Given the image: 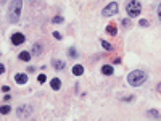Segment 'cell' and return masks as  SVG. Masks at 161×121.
Here are the masks:
<instances>
[{
    "label": "cell",
    "mask_w": 161,
    "mask_h": 121,
    "mask_svg": "<svg viewBox=\"0 0 161 121\" xmlns=\"http://www.w3.org/2000/svg\"><path fill=\"white\" fill-rule=\"evenodd\" d=\"M21 8H23V0H12L8 7V21L12 24H16L21 18Z\"/></svg>",
    "instance_id": "obj_1"
},
{
    "label": "cell",
    "mask_w": 161,
    "mask_h": 121,
    "mask_svg": "<svg viewBox=\"0 0 161 121\" xmlns=\"http://www.w3.org/2000/svg\"><path fill=\"white\" fill-rule=\"evenodd\" d=\"M147 79H148V74L145 71H142V70H134V71H130L127 74V82L132 87H139L142 84H145Z\"/></svg>",
    "instance_id": "obj_2"
},
{
    "label": "cell",
    "mask_w": 161,
    "mask_h": 121,
    "mask_svg": "<svg viewBox=\"0 0 161 121\" xmlns=\"http://www.w3.org/2000/svg\"><path fill=\"white\" fill-rule=\"evenodd\" d=\"M126 12L129 15V18H135L142 13V5L139 0H129L126 3Z\"/></svg>",
    "instance_id": "obj_3"
},
{
    "label": "cell",
    "mask_w": 161,
    "mask_h": 121,
    "mask_svg": "<svg viewBox=\"0 0 161 121\" xmlns=\"http://www.w3.org/2000/svg\"><path fill=\"white\" fill-rule=\"evenodd\" d=\"M16 113H18V118L26 119V118H29V116L32 115V107H31L29 104H24V105H21V107H18Z\"/></svg>",
    "instance_id": "obj_4"
},
{
    "label": "cell",
    "mask_w": 161,
    "mask_h": 121,
    "mask_svg": "<svg viewBox=\"0 0 161 121\" xmlns=\"http://www.w3.org/2000/svg\"><path fill=\"white\" fill-rule=\"evenodd\" d=\"M118 10H119V5H118L116 2H111V3H108L105 8H103L102 15L105 16V18H110V16H113V15H116Z\"/></svg>",
    "instance_id": "obj_5"
},
{
    "label": "cell",
    "mask_w": 161,
    "mask_h": 121,
    "mask_svg": "<svg viewBox=\"0 0 161 121\" xmlns=\"http://www.w3.org/2000/svg\"><path fill=\"white\" fill-rule=\"evenodd\" d=\"M27 79H29V78H27V74H26V73H16V74H15V82H16L18 86L26 84Z\"/></svg>",
    "instance_id": "obj_6"
},
{
    "label": "cell",
    "mask_w": 161,
    "mask_h": 121,
    "mask_svg": "<svg viewBox=\"0 0 161 121\" xmlns=\"http://www.w3.org/2000/svg\"><path fill=\"white\" fill-rule=\"evenodd\" d=\"M26 41V37H24V34H21V32H15L13 36H12V44L13 45H20V44H23Z\"/></svg>",
    "instance_id": "obj_7"
},
{
    "label": "cell",
    "mask_w": 161,
    "mask_h": 121,
    "mask_svg": "<svg viewBox=\"0 0 161 121\" xmlns=\"http://www.w3.org/2000/svg\"><path fill=\"white\" fill-rule=\"evenodd\" d=\"M31 53L34 55V57H39V55L42 53V44L36 42V44L32 45V50H31Z\"/></svg>",
    "instance_id": "obj_8"
},
{
    "label": "cell",
    "mask_w": 161,
    "mask_h": 121,
    "mask_svg": "<svg viewBox=\"0 0 161 121\" xmlns=\"http://www.w3.org/2000/svg\"><path fill=\"white\" fill-rule=\"evenodd\" d=\"M113 73H115V68H113L111 65H103V66H102V74H105V76H111Z\"/></svg>",
    "instance_id": "obj_9"
},
{
    "label": "cell",
    "mask_w": 161,
    "mask_h": 121,
    "mask_svg": "<svg viewBox=\"0 0 161 121\" xmlns=\"http://www.w3.org/2000/svg\"><path fill=\"white\" fill-rule=\"evenodd\" d=\"M52 65H53V68L56 70V71H61V70H64V61L63 60H53L52 61Z\"/></svg>",
    "instance_id": "obj_10"
},
{
    "label": "cell",
    "mask_w": 161,
    "mask_h": 121,
    "mask_svg": "<svg viewBox=\"0 0 161 121\" xmlns=\"http://www.w3.org/2000/svg\"><path fill=\"white\" fill-rule=\"evenodd\" d=\"M73 74L74 76H82L84 74V66L82 65H74L73 66Z\"/></svg>",
    "instance_id": "obj_11"
},
{
    "label": "cell",
    "mask_w": 161,
    "mask_h": 121,
    "mask_svg": "<svg viewBox=\"0 0 161 121\" xmlns=\"http://www.w3.org/2000/svg\"><path fill=\"white\" fill-rule=\"evenodd\" d=\"M50 87H52L53 90H60V87H61V81H60L58 78H53V79L50 81Z\"/></svg>",
    "instance_id": "obj_12"
},
{
    "label": "cell",
    "mask_w": 161,
    "mask_h": 121,
    "mask_svg": "<svg viewBox=\"0 0 161 121\" xmlns=\"http://www.w3.org/2000/svg\"><path fill=\"white\" fill-rule=\"evenodd\" d=\"M107 32H108L110 36H116V34H118V27H116V24L110 23V24L107 26Z\"/></svg>",
    "instance_id": "obj_13"
},
{
    "label": "cell",
    "mask_w": 161,
    "mask_h": 121,
    "mask_svg": "<svg viewBox=\"0 0 161 121\" xmlns=\"http://www.w3.org/2000/svg\"><path fill=\"white\" fill-rule=\"evenodd\" d=\"M31 57H32V53H31V52H27V50H24V52H21V53H20V60H21V61H29V60H31Z\"/></svg>",
    "instance_id": "obj_14"
},
{
    "label": "cell",
    "mask_w": 161,
    "mask_h": 121,
    "mask_svg": "<svg viewBox=\"0 0 161 121\" xmlns=\"http://www.w3.org/2000/svg\"><path fill=\"white\" fill-rule=\"evenodd\" d=\"M147 115H148L150 118H153V119H161V115H159L158 110H148Z\"/></svg>",
    "instance_id": "obj_15"
},
{
    "label": "cell",
    "mask_w": 161,
    "mask_h": 121,
    "mask_svg": "<svg viewBox=\"0 0 161 121\" xmlns=\"http://www.w3.org/2000/svg\"><path fill=\"white\" fill-rule=\"evenodd\" d=\"M10 111H12V107H10V105H2V108H0V113H2L3 116L8 115Z\"/></svg>",
    "instance_id": "obj_16"
},
{
    "label": "cell",
    "mask_w": 161,
    "mask_h": 121,
    "mask_svg": "<svg viewBox=\"0 0 161 121\" xmlns=\"http://www.w3.org/2000/svg\"><path fill=\"white\" fill-rule=\"evenodd\" d=\"M102 47L105 49V50H108V52H111V50H113V45H111L110 42H107V41H102Z\"/></svg>",
    "instance_id": "obj_17"
},
{
    "label": "cell",
    "mask_w": 161,
    "mask_h": 121,
    "mask_svg": "<svg viewBox=\"0 0 161 121\" xmlns=\"http://www.w3.org/2000/svg\"><path fill=\"white\" fill-rule=\"evenodd\" d=\"M68 57H69V58H76V57H78V50H76L74 47H71V49L68 50Z\"/></svg>",
    "instance_id": "obj_18"
},
{
    "label": "cell",
    "mask_w": 161,
    "mask_h": 121,
    "mask_svg": "<svg viewBox=\"0 0 161 121\" xmlns=\"http://www.w3.org/2000/svg\"><path fill=\"white\" fill-rule=\"evenodd\" d=\"M64 20H63V16H55L53 20H52V23L53 24H60V23H63Z\"/></svg>",
    "instance_id": "obj_19"
},
{
    "label": "cell",
    "mask_w": 161,
    "mask_h": 121,
    "mask_svg": "<svg viewBox=\"0 0 161 121\" xmlns=\"http://www.w3.org/2000/svg\"><path fill=\"white\" fill-rule=\"evenodd\" d=\"M45 79H47V76H45V74H39V78H37V81H39L40 84H44V82H45Z\"/></svg>",
    "instance_id": "obj_20"
},
{
    "label": "cell",
    "mask_w": 161,
    "mask_h": 121,
    "mask_svg": "<svg viewBox=\"0 0 161 121\" xmlns=\"http://www.w3.org/2000/svg\"><path fill=\"white\" fill-rule=\"evenodd\" d=\"M139 26H142V27H147V26H148V21H147V20H140V21H139Z\"/></svg>",
    "instance_id": "obj_21"
},
{
    "label": "cell",
    "mask_w": 161,
    "mask_h": 121,
    "mask_svg": "<svg viewBox=\"0 0 161 121\" xmlns=\"http://www.w3.org/2000/svg\"><path fill=\"white\" fill-rule=\"evenodd\" d=\"M121 23H122V26H124V27H129V26H130V20H122Z\"/></svg>",
    "instance_id": "obj_22"
},
{
    "label": "cell",
    "mask_w": 161,
    "mask_h": 121,
    "mask_svg": "<svg viewBox=\"0 0 161 121\" xmlns=\"http://www.w3.org/2000/svg\"><path fill=\"white\" fill-rule=\"evenodd\" d=\"M53 37H55V39H58V41H60V39H61V34H60L58 31H55V32H53Z\"/></svg>",
    "instance_id": "obj_23"
},
{
    "label": "cell",
    "mask_w": 161,
    "mask_h": 121,
    "mask_svg": "<svg viewBox=\"0 0 161 121\" xmlns=\"http://www.w3.org/2000/svg\"><path fill=\"white\" fill-rule=\"evenodd\" d=\"M2 90L5 92V94H8V90H10V87H8V86H2Z\"/></svg>",
    "instance_id": "obj_24"
},
{
    "label": "cell",
    "mask_w": 161,
    "mask_h": 121,
    "mask_svg": "<svg viewBox=\"0 0 161 121\" xmlns=\"http://www.w3.org/2000/svg\"><path fill=\"white\" fill-rule=\"evenodd\" d=\"M158 18H159V21H161V3L158 5Z\"/></svg>",
    "instance_id": "obj_25"
},
{
    "label": "cell",
    "mask_w": 161,
    "mask_h": 121,
    "mask_svg": "<svg viewBox=\"0 0 161 121\" xmlns=\"http://www.w3.org/2000/svg\"><path fill=\"white\" fill-rule=\"evenodd\" d=\"M0 73H2V74L5 73V66H3V65H2V63H0Z\"/></svg>",
    "instance_id": "obj_26"
},
{
    "label": "cell",
    "mask_w": 161,
    "mask_h": 121,
    "mask_svg": "<svg viewBox=\"0 0 161 121\" xmlns=\"http://www.w3.org/2000/svg\"><path fill=\"white\" fill-rule=\"evenodd\" d=\"M34 71H36L34 66H29V68H27V73H34Z\"/></svg>",
    "instance_id": "obj_27"
},
{
    "label": "cell",
    "mask_w": 161,
    "mask_h": 121,
    "mask_svg": "<svg viewBox=\"0 0 161 121\" xmlns=\"http://www.w3.org/2000/svg\"><path fill=\"white\" fill-rule=\"evenodd\" d=\"M122 100H124V102H130V100H134V97L130 95V97H126V99H122Z\"/></svg>",
    "instance_id": "obj_28"
}]
</instances>
